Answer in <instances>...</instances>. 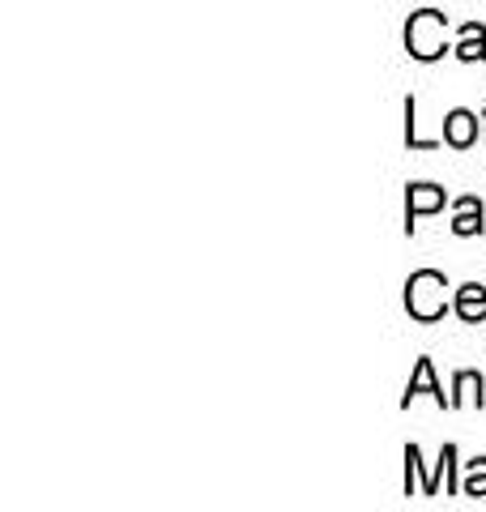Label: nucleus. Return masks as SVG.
I'll return each instance as SVG.
<instances>
[{
  "mask_svg": "<svg viewBox=\"0 0 486 512\" xmlns=\"http://www.w3.org/2000/svg\"><path fill=\"white\" fill-rule=\"evenodd\" d=\"M405 141H410V150H435V141H423V137H418V124H414V99H405Z\"/></svg>",
  "mask_w": 486,
  "mask_h": 512,
  "instance_id": "9b49d317",
  "label": "nucleus"
},
{
  "mask_svg": "<svg viewBox=\"0 0 486 512\" xmlns=\"http://www.w3.org/2000/svg\"><path fill=\"white\" fill-rule=\"evenodd\" d=\"M444 141L448 146H457V150H465V146H474L478 141V116L474 111H448V120H444Z\"/></svg>",
  "mask_w": 486,
  "mask_h": 512,
  "instance_id": "20e7f679",
  "label": "nucleus"
},
{
  "mask_svg": "<svg viewBox=\"0 0 486 512\" xmlns=\"http://www.w3.org/2000/svg\"><path fill=\"white\" fill-rule=\"evenodd\" d=\"M444 26H448L444 13H435V9L414 13L410 26H405V47H410V56H414V60H435V56H444V52H448Z\"/></svg>",
  "mask_w": 486,
  "mask_h": 512,
  "instance_id": "f03ea898",
  "label": "nucleus"
},
{
  "mask_svg": "<svg viewBox=\"0 0 486 512\" xmlns=\"http://www.w3.org/2000/svg\"><path fill=\"white\" fill-rule=\"evenodd\" d=\"M457 235H478L482 231V201L478 197H461L457 201V218H452Z\"/></svg>",
  "mask_w": 486,
  "mask_h": 512,
  "instance_id": "0eeeda50",
  "label": "nucleus"
},
{
  "mask_svg": "<svg viewBox=\"0 0 486 512\" xmlns=\"http://www.w3.org/2000/svg\"><path fill=\"white\" fill-rule=\"evenodd\" d=\"M465 495H486V457H478V461H469V474H465V487H461Z\"/></svg>",
  "mask_w": 486,
  "mask_h": 512,
  "instance_id": "9d476101",
  "label": "nucleus"
},
{
  "mask_svg": "<svg viewBox=\"0 0 486 512\" xmlns=\"http://www.w3.org/2000/svg\"><path fill=\"white\" fill-rule=\"evenodd\" d=\"M448 278L435 274V269H418V274L405 282V308H410L414 320H423V325H431V320H440L448 312Z\"/></svg>",
  "mask_w": 486,
  "mask_h": 512,
  "instance_id": "f257e3e1",
  "label": "nucleus"
},
{
  "mask_svg": "<svg viewBox=\"0 0 486 512\" xmlns=\"http://www.w3.org/2000/svg\"><path fill=\"white\" fill-rule=\"evenodd\" d=\"M452 389H457V397H452V406H461V402H478V406H482V376L461 372Z\"/></svg>",
  "mask_w": 486,
  "mask_h": 512,
  "instance_id": "1a4fd4ad",
  "label": "nucleus"
},
{
  "mask_svg": "<svg viewBox=\"0 0 486 512\" xmlns=\"http://www.w3.org/2000/svg\"><path fill=\"white\" fill-rule=\"evenodd\" d=\"M457 316L461 320H469V325H482V316H486V286H478V282H469V286H461L457 291Z\"/></svg>",
  "mask_w": 486,
  "mask_h": 512,
  "instance_id": "423d86ee",
  "label": "nucleus"
},
{
  "mask_svg": "<svg viewBox=\"0 0 486 512\" xmlns=\"http://www.w3.org/2000/svg\"><path fill=\"white\" fill-rule=\"evenodd\" d=\"M457 56L461 60H482L486 56V30L478 22L461 26V43H457Z\"/></svg>",
  "mask_w": 486,
  "mask_h": 512,
  "instance_id": "6e6552de",
  "label": "nucleus"
},
{
  "mask_svg": "<svg viewBox=\"0 0 486 512\" xmlns=\"http://www.w3.org/2000/svg\"><path fill=\"white\" fill-rule=\"evenodd\" d=\"M435 210H444V188H435V184H414L410 197H405V231H414V218L435 214Z\"/></svg>",
  "mask_w": 486,
  "mask_h": 512,
  "instance_id": "7ed1b4c3",
  "label": "nucleus"
},
{
  "mask_svg": "<svg viewBox=\"0 0 486 512\" xmlns=\"http://www.w3.org/2000/svg\"><path fill=\"white\" fill-rule=\"evenodd\" d=\"M418 393H431L440 406H452V397H444V389H440V384H435V367H431V359H418V367H414L410 384H405V406H410Z\"/></svg>",
  "mask_w": 486,
  "mask_h": 512,
  "instance_id": "39448f33",
  "label": "nucleus"
}]
</instances>
